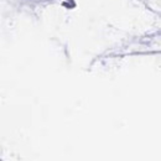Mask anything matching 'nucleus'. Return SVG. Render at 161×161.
Masks as SVG:
<instances>
[]
</instances>
